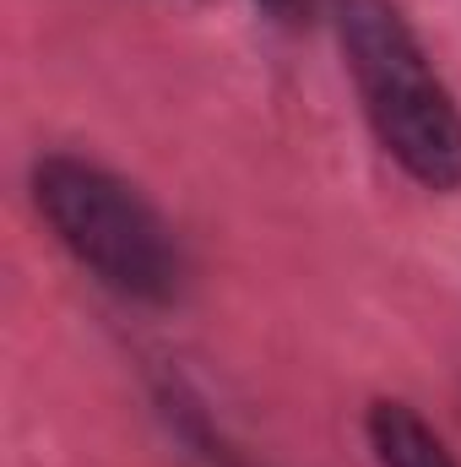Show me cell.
Masks as SVG:
<instances>
[{
	"mask_svg": "<svg viewBox=\"0 0 461 467\" xmlns=\"http://www.w3.org/2000/svg\"><path fill=\"white\" fill-rule=\"evenodd\" d=\"M364 441H369L374 467H461L456 451L440 441V430H435L418 408H407V402H396V397L369 402V413H364Z\"/></svg>",
	"mask_w": 461,
	"mask_h": 467,
	"instance_id": "3",
	"label": "cell"
},
{
	"mask_svg": "<svg viewBox=\"0 0 461 467\" xmlns=\"http://www.w3.org/2000/svg\"><path fill=\"white\" fill-rule=\"evenodd\" d=\"M255 5H261L271 22H288V27H299V22L310 16V5H315V0H255Z\"/></svg>",
	"mask_w": 461,
	"mask_h": 467,
	"instance_id": "4",
	"label": "cell"
},
{
	"mask_svg": "<svg viewBox=\"0 0 461 467\" xmlns=\"http://www.w3.org/2000/svg\"><path fill=\"white\" fill-rule=\"evenodd\" d=\"M33 207L60 250L109 294L136 305H169L179 294V239L169 218L115 169L77 152H44L33 163Z\"/></svg>",
	"mask_w": 461,
	"mask_h": 467,
	"instance_id": "2",
	"label": "cell"
},
{
	"mask_svg": "<svg viewBox=\"0 0 461 467\" xmlns=\"http://www.w3.org/2000/svg\"><path fill=\"white\" fill-rule=\"evenodd\" d=\"M337 49L380 152L424 191L461 196V104L396 0H337Z\"/></svg>",
	"mask_w": 461,
	"mask_h": 467,
	"instance_id": "1",
	"label": "cell"
}]
</instances>
